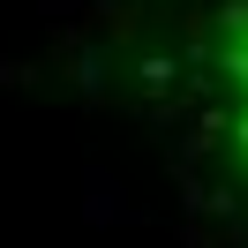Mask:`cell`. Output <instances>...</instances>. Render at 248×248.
<instances>
[{
	"label": "cell",
	"mask_w": 248,
	"mask_h": 248,
	"mask_svg": "<svg viewBox=\"0 0 248 248\" xmlns=\"http://www.w3.org/2000/svg\"><path fill=\"white\" fill-rule=\"evenodd\" d=\"M218 83H226V113H233V158L248 173V8L226 16V38H218Z\"/></svg>",
	"instance_id": "6da1fadb"
}]
</instances>
